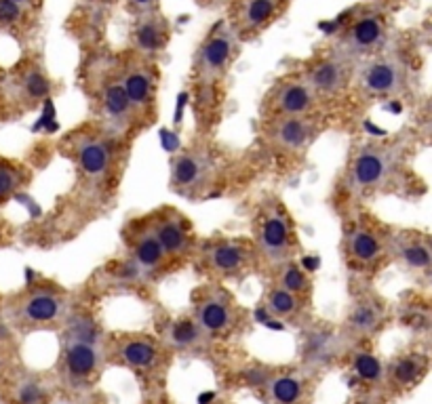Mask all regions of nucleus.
<instances>
[{
    "label": "nucleus",
    "instance_id": "nucleus-1",
    "mask_svg": "<svg viewBox=\"0 0 432 404\" xmlns=\"http://www.w3.org/2000/svg\"><path fill=\"white\" fill-rule=\"evenodd\" d=\"M63 301L53 290H32L17 306V314L28 325H49L61 316Z\"/></svg>",
    "mask_w": 432,
    "mask_h": 404
},
{
    "label": "nucleus",
    "instance_id": "nucleus-2",
    "mask_svg": "<svg viewBox=\"0 0 432 404\" xmlns=\"http://www.w3.org/2000/svg\"><path fill=\"white\" fill-rule=\"evenodd\" d=\"M291 242H293V232L283 215L272 213L259 226V249L264 251V255L272 259H283L289 253Z\"/></svg>",
    "mask_w": 432,
    "mask_h": 404
},
{
    "label": "nucleus",
    "instance_id": "nucleus-3",
    "mask_svg": "<svg viewBox=\"0 0 432 404\" xmlns=\"http://www.w3.org/2000/svg\"><path fill=\"white\" fill-rule=\"evenodd\" d=\"M388 171H390V162L388 156L382 154V150H363L353 162L350 179L355 187L367 189L380 185L386 179Z\"/></svg>",
    "mask_w": 432,
    "mask_h": 404
},
{
    "label": "nucleus",
    "instance_id": "nucleus-4",
    "mask_svg": "<svg viewBox=\"0 0 432 404\" xmlns=\"http://www.w3.org/2000/svg\"><path fill=\"white\" fill-rule=\"evenodd\" d=\"M403 84V72L394 61H373L361 74V88L369 95H392Z\"/></svg>",
    "mask_w": 432,
    "mask_h": 404
},
{
    "label": "nucleus",
    "instance_id": "nucleus-5",
    "mask_svg": "<svg viewBox=\"0 0 432 404\" xmlns=\"http://www.w3.org/2000/svg\"><path fill=\"white\" fill-rule=\"evenodd\" d=\"M272 104L281 116H306L314 104V93L306 82H283L275 93Z\"/></svg>",
    "mask_w": 432,
    "mask_h": 404
},
{
    "label": "nucleus",
    "instance_id": "nucleus-6",
    "mask_svg": "<svg viewBox=\"0 0 432 404\" xmlns=\"http://www.w3.org/2000/svg\"><path fill=\"white\" fill-rule=\"evenodd\" d=\"M272 137L281 148L298 152L314 137V129L306 116H281L272 127Z\"/></svg>",
    "mask_w": 432,
    "mask_h": 404
},
{
    "label": "nucleus",
    "instance_id": "nucleus-7",
    "mask_svg": "<svg viewBox=\"0 0 432 404\" xmlns=\"http://www.w3.org/2000/svg\"><path fill=\"white\" fill-rule=\"evenodd\" d=\"M232 51H234V40L228 32H217L213 34L205 47L201 49V55H199V68H201V74L203 76H217L224 72V68L228 65L230 57H232Z\"/></svg>",
    "mask_w": 432,
    "mask_h": 404
},
{
    "label": "nucleus",
    "instance_id": "nucleus-8",
    "mask_svg": "<svg viewBox=\"0 0 432 404\" xmlns=\"http://www.w3.org/2000/svg\"><path fill=\"white\" fill-rule=\"evenodd\" d=\"M196 323L203 333H224L234 323V312L230 308V301L222 297H205L196 306Z\"/></svg>",
    "mask_w": 432,
    "mask_h": 404
},
{
    "label": "nucleus",
    "instance_id": "nucleus-9",
    "mask_svg": "<svg viewBox=\"0 0 432 404\" xmlns=\"http://www.w3.org/2000/svg\"><path fill=\"white\" fill-rule=\"evenodd\" d=\"M346 82V68L337 59H323L306 74V84L314 95H333Z\"/></svg>",
    "mask_w": 432,
    "mask_h": 404
},
{
    "label": "nucleus",
    "instance_id": "nucleus-10",
    "mask_svg": "<svg viewBox=\"0 0 432 404\" xmlns=\"http://www.w3.org/2000/svg\"><path fill=\"white\" fill-rule=\"evenodd\" d=\"M63 360L68 375L76 381L89 379L100 366V354L95 350V343H86L78 339H72V343L65 348Z\"/></svg>",
    "mask_w": 432,
    "mask_h": 404
},
{
    "label": "nucleus",
    "instance_id": "nucleus-11",
    "mask_svg": "<svg viewBox=\"0 0 432 404\" xmlns=\"http://www.w3.org/2000/svg\"><path fill=\"white\" fill-rule=\"evenodd\" d=\"M156 236V240L160 242L164 255H182L188 251L190 247V236L184 228V222L180 217H169L162 215L160 219H156L150 228Z\"/></svg>",
    "mask_w": 432,
    "mask_h": 404
},
{
    "label": "nucleus",
    "instance_id": "nucleus-12",
    "mask_svg": "<svg viewBox=\"0 0 432 404\" xmlns=\"http://www.w3.org/2000/svg\"><path fill=\"white\" fill-rule=\"evenodd\" d=\"M76 160L86 177L102 179L110 169V150L100 139H84L76 150Z\"/></svg>",
    "mask_w": 432,
    "mask_h": 404
},
{
    "label": "nucleus",
    "instance_id": "nucleus-13",
    "mask_svg": "<svg viewBox=\"0 0 432 404\" xmlns=\"http://www.w3.org/2000/svg\"><path fill=\"white\" fill-rule=\"evenodd\" d=\"M207 263L219 274H234L247 263V249L238 242H215L207 249Z\"/></svg>",
    "mask_w": 432,
    "mask_h": 404
},
{
    "label": "nucleus",
    "instance_id": "nucleus-14",
    "mask_svg": "<svg viewBox=\"0 0 432 404\" xmlns=\"http://www.w3.org/2000/svg\"><path fill=\"white\" fill-rule=\"evenodd\" d=\"M121 84L127 93V99H129L133 110H146L150 106L152 93H154V80L148 70H144V68L129 70Z\"/></svg>",
    "mask_w": 432,
    "mask_h": 404
},
{
    "label": "nucleus",
    "instance_id": "nucleus-15",
    "mask_svg": "<svg viewBox=\"0 0 432 404\" xmlns=\"http://www.w3.org/2000/svg\"><path fill=\"white\" fill-rule=\"evenodd\" d=\"M207 173V162L201 156L194 154H182L173 162V171H171V183L178 189H188V187H196Z\"/></svg>",
    "mask_w": 432,
    "mask_h": 404
},
{
    "label": "nucleus",
    "instance_id": "nucleus-16",
    "mask_svg": "<svg viewBox=\"0 0 432 404\" xmlns=\"http://www.w3.org/2000/svg\"><path fill=\"white\" fill-rule=\"evenodd\" d=\"M118 356L123 358V362L127 366H133V368H152L156 362H158V348L148 341V339H139V337H133V339H127L121 350H118Z\"/></svg>",
    "mask_w": 432,
    "mask_h": 404
},
{
    "label": "nucleus",
    "instance_id": "nucleus-17",
    "mask_svg": "<svg viewBox=\"0 0 432 404\" xmlns=\"http://www.w3.org/2000/svg\"><path fill=\"white\" fill-rule=\"evenodd\" d=\"M348 255L359 263H373L382 255V244L373 232L357 228L348 234Z\"/></svg>",
    "mask_w": 432,
    "mask_h": 404
},
{
    "label": "nucleus",
    "instance_id": "nucleus-18",
    "mask_svg": "<svg viewBox=\"0 0 432 404\" xmlns=\"http://www.w3.org/2000/svg\"><path fill=\"white\" fill-rule=\"evenodd\" d=\"M382 36H384V24H382V20H380L378 15H365V17H361V20L353 26L348 40H350L353 49H357V51H367V49H373V47L382 40Z\"/></svg>",
    "mask_w": 432,
    "mask_h": 404
},
{
    "label": "nucleus",
    "instance_id": "nucleus-19",
    "mask_svg": "<svg viewBox=\"0 0 432 404\" xmlns=\"http://www.w3.org/2000/svg\"><path fill=\"white\" fill-rule=\"evenodd\" d=\"M164 251L160 247V242L156 240L154 232L148 228V232H141L137 238H135V244H133V259H135V265L139 270H154L162 263L164 259Z\"/></svg>",
    "mask_w": 432,
    "mask_h": 404
},
{
    "label": "nucleus",
    "instance_id": "nucleus-20",
    "mask_svg": "<svg viewBox=\"0 0 432 404\" xmlns=\"http://www.w3.org/2000/svg\"><path fill=\"white\" fill-rule=\"evenodd\" d=\"M131 104L127 99V93L121 82H114L104 93V114L114 125H125L131 118Z\"/></svg>",
    "mask_w": 432,
    "mask_h": 404
},
{
    "label": "nucleus",
    "instance_id": "nucleus-21",
    "mask_svg": "<svg viewBox=\"0 0 432 404\" xmlns=\"http://www.w3.org/2000/svg\"><path fill=\"white\" fill-rule=\"evenodd\" d=\"M135 45L144 53H158L167 45V28L156 17H148L135 30Z\"/></svg>",
    "mask_w": 432,
    "mask_h": 404
},
{
    "label": "nucleus",
    "instance_id": "nucleus-22",
    "mask_svg": "<svg viewBox=\"0 0 432 404\" xmlns=\"http://www.w3.org/2000/svg\"><path fill=\"white\" fill-rule=\"evenodd\" d=\"M426 371L424 362L419 356H413V354H407V356H401L392 362L390 366V379L401 385V387H407V385H413L422 373Z\"/></svg>",
    "mask_w": 432,
    "mask_h": 404
},
{
    "label": "nucleus",
    "instance_id": "nucleus-23",
    "mask_svg": "<svg viewBox=\"0 0 432 404\" xmlns=\"http://www.w3.org/2000/svg\"><path fill=\"white\" fill-rule=\"evenodd\" d=\"M304 394V383L298 377L283 375L270 383V396L277 404H298Z\"/></svg>",
    "mask_w": 432,
    "mask_h": 404
},
{
    "label": "nucleus",
    "instance_id": "nucleus-24",
    "mask_svg": "<svg viewBox=\"0 0 432 404\" xmlns=\"http://www.w3.org/2000/svg\"><path fill=\"white\" fill-rule=\"evenodd\" d=\"M277 11V0H247L242 9V24L247 28L264 26Z\"/></svg>",
    "mask_w": 432,
    "mask_h": 404
},
{
    "label": "nucleus",
    "instance_id": "nucleus-25",
    "mask_svg": "<svg viewBox=\"0 0 432 404\" xmlns=\"http://www.w3.org/2000/svg\"><path fill=\"white\" fill-rule=\"evenodd\" d=\"M201 337H203V329L192 318L173 323L171 331H169V341L178 348H192L201 341Z\"/></svg>",
    "mask_w": 432,
    "mask_h": 404
},
{
    "label": "nucleus",
    "instance_id": "nucleus-26",
    "mask_svg": "<svg viewBox=\"0 0 432 404\" xmlns=\"http://www.w3.org/2000/svg\"><path fill=\"white\" fill-rule=\"evenodd\" d=\"M380 318H382L380 308L373 306V303H369V301H363V303H357V306L353 308V312L348 316V325L359 333H369L380 325Z\"/></svg>",
    "mask_w": 432,
    "mask_h": 404
},
{
    "label": "nucleus",
    "instance_id": "nucleus-27",
    "mask_svg": "<svg viewBox=\"0 0 432 404\" xmlns=\"http://www.w3.org/2000/svg\"><path fill=\"white\" fill-rule=\"evenodd\" d=\"M298 306H300L298 295H293V293H289V290H285V288H281V286L272 288L270 295H268V299H266L268 312L275 314V316H281V318L295 314Z\"/></svg>",
    "mask_w": 432,
    "mask_h": 404
},
{
    "label": "nucleus",
    "instance_id": "nucleus-28",
    "mask_svg": "<svg viewBox=\"0 0 432 404\" xmlns=\"http://www.w3.org/2000/svg\"><path fill=\"white\" fill-rule=\"evenodd\" d=\"M279 286L293 293V295H304L310 290V280L308 276L304 274V270L295 263H289L283 267L281 272V278H279Z\"/></svg>",
    "mask_w": 432,
    "mask_h": 404
},
{
    "label": "nucleus",
    "instance_id": "nucleus-29",
    "mask_svg": "<svg viewBox=\"0 0 432 404\" xmlns=\"http://www.w3.org/2000/svg\"><path fill=\"white\" fill-rule=\"evenodd\" d=\"M355 373L363 381H378L384 375V366L378 356H373L369 352H359L355 356Z\"/></svg>",
    "mask_w": 432,
    "mask_h": 404
},
{
    "label": "nucleus",
    "instance_id": "nucleus-30",
    "mask_svg": "<svg viewBox=\"0 0 432 404\" xmlns=\"http://www.w3.org/2000/svg\"><path fill=\"white\" fill-rule=\"evenodd\" d=\"M401 257H403L405 265H409L413 270H426L432 265V249L422 242H413V244L403 247Z\"/></svg>",
    "mask_w": 432,
    "mask_h": 404
},
{
    "label": "nucleus",
    "instance_id": "nucleus-31",
    "mask_svg": "<svg viewBox=\"0 0 432 404\" xmlns=\"http://www.w3.org/2000/svg\"><path fill=\"white\" fill-rule=\"evenodd\" d=\"M22 185V171L9 162H0V200L9 198Z\"/></svg>",
    "mask_w": 432,
    "mask_h": 404
},
{
    "label": "nucleus",
    "instance_id": "nucleus-32",
    "mask_svg": "<svg viewBox=\"0 0 432 404\" xmlns=\"http://www.w3.org/2000/svg\"><path fill=\"white\" fill-rule=\"evenodd\" d=\"M15 398H17V404H43L45 402V389L38 381L26 379L17 385Z\"/></svg>",
    "mask_w": 432,
    "mask_h": 404
},
{
    "label": "nucleus",
    "instance_id": "nucleus-33",
    "mask_svg": "<svg viewBox=\"0 0 432 404\" xmlns=\"http://www.w3.org/2000/svg\"><path fill=\"white\" fill-rule=\"evenodd\" d=\"M24 88L28 93V97L32 99H43L49 95V80L38 72V70H32L30 74H26L24 78Z\"/></svg>",
    "mask_w": 432,
    "mask_h": 404
},
{
    "label": "nucleus",
    "instance_id": "nucleus-34",
    "mask_svg": "<svg viewBox=\"0 0 432 404\" xmlns=\"http://www.w3.org/2000/svg\"><path fill=\"white\" fill-rule=\"evenodd\" d=\"M24 17V7L11 3V0H0V26H15Z\"/></svg>",
    "mask_w": 432,
    "mask_h": 404
},
{
    "label": "nucleus",
    "instance_id": "nucleus-35",
    "mask_svg": "<svg viewBox=\"0 0 432 404\" xmlns=\"http://www.w3.org/2000/svg\"><path fill=\"white\" fill-rule=\"evenodd\" d=\"M129 3H131L135 9H139V11H148V13L156 7V0H129Z\"/></svg>",
    "mask_w": 432,
    "mask_h": 404
},
{
    "label": "nucleus",
    "instance_id": "nucleus-36",
    "mask_svg": "<svg viewBox=\"0 0 432 404\" xmlns=\"http://www.w3.org/2000/svg\"><path fill=\"white\" fill-rule=\"evenodd\" d=\"M11 3H15V5H20V7H30L32 3H34V0H11Z\"/></svg>",
    "mask_w": 432,
    "mask_h": 404
}]
</instances>
